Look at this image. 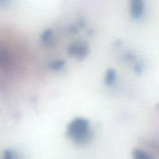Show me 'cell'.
I'll list each match as a JSON object with an SVG mask.
<instances>
[{
	"mask_svg": "<svg viewBox=\"0 0 159 159\" xmlns=\"http://www.w3.org/2000/svg\"><path fill=\"white\" fill-rule=\"evenodd\" d=\"M54 40V34H53V31L52 29H47L45 30L42 34H41V41L44 43V44H47V45H49L53 42Z\"/></svg>",
	"mask_w": 159,
	"mask_h": 159,
	"instance_id": "4",
	"label": "cell"
},
{
	"mask_svg": "<svg viewBox=\"0 0 159 159\" xmlns=\"http://www.w3.org/2000/svg\"><path fill=\"white\" fill-rule=\"evenodd\" d=\"M116 73L114 69H108L106 71V74H105V77H104V81H105V84L106 85H112L114 84V82L116 81Z\"/></svg>",
	"mask_w": 159,
	"mask_h": 159,
	"instance_id": "5",
	"label": "cell"
},
{
	"mask_svg": "<svg viewBox=\"0 0 159 159\" xmlns=\"http://www.w3.org/2000/svg\"><path fill=\"white\" fill-rule=\"evenodd\" d=\"M68 54L76 59H84L89 54V47L86 43L78 41L71 44L68 47Z\"/></svg>",
	"mask_w": 159,
	"mask_h": 159,
	"instance_id": "2",
	"label": "cell"
},
{
	"mask_svg": "<svg viewBox=\"0 0 159 159\" xmlns=\"http://www.w3.org/2000/svg\"><path fill=\"white\" fill-rule=\"evenodd\" d=\"M64 65H65V61L63 60H55L49 63V68L54 71H60L63 69Z\"/></svg>",
	"mask_w": 159,
	"mask_h": 159,
	"instance_id": "6",
	"label": "cell"
},
{
	"mask_svg": "<svg viewBox=\"0 0 159 159\" xmlns=\"http://www.w3.org/2000/svg\"><path fill=\"white\" fill-rule=\"evenodd\" d=\"M144 11V4L142 0H133L130 5V13L132 18L139 19L143 16Z\"/></svg>",
	"mask_w": 159,
	"mask_h": 159,
	"instance_id": "3",
	"label": "cell"
},
{
	"mask_svg": "<svg viewBox=\"0 0 159 159\" xmlns=\"http://www.w3.org/2000/svg\"><path fill=\"white\" fill-rule=\"evenodd\" d=\"M68 136L77 143H85L91 138L89 123L86 118L77 117L70 122L67 127Z\"/></svg>",
	"mask_w": 159,
	"mask_h": 159,
	"instance_id": "1",
	"label": "cell"
},
{
	"mask_svg": "<svg viewBox=\"0 0 159 159\" xmlns=\"http://www.w3.org/2000/svg\"><path fill=\"white\" fill-rule=\"evenodd\" d=\"M2 159H18V157L16 153L10 149H7L3 153V157Z\"/></svg>",
	"mask_w": 159,
	"mask_h": 159,
	"instance_id": "8",
	"label": "cell"
},
{
	"mask_svg": "<svg viewBox=\"0 0 159 159\" xmlns=\"http://www.w3.org/2000/svg\"><path fill=\"white\" fill-rule=\"evenodd\" d=\"M133 159H152L151 157L144 151L140 149H135L132 154Z\"/></svg>",
	"mask_w": 159,
	"mask_h": 159,
	"instance_id": "7",
	"label": "cell"
}]
</instances>
